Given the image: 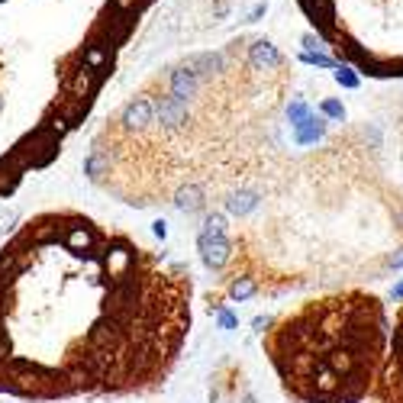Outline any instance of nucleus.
<instances>
[{
    "instance_id": "obj_1",
    "label": "nucleus",
    "mask_w": 403,
    "mask_h": 403,
    "mask_svg": "<svg viewBox=\"0 0 403 403\" xmlns=\"http://www.w3.org/2000/svg\"><path fill=\"white\" fill-rule=\"evenodd\" d=\"M191 326V271L85 210L33 213L0 245V397L155 394Z\"/></svg>"
},
{
    "instance_id": "obj_2",
    "label": "nucleus",
    "mask_w": 403,
    "mask_h": 403,
    "mask_svg": "<svg viewBox=\"0 0 403 403\" xmlns=\"http://www.w3.org/2000/svg\"><path fill=\"white\" fill-rule=\"evenodd\" d=\"M265 177V171L258 168ZM310 181L255 175L203 213L200 258L219 297L249 300L300 287H349L403 268V191L381 184L355 200L342 168Z\"/></svg>"
},
{
    "instance_id": "obj_3",
    "label": "nucleus",
    "mask_w": 403,
    "mask_h": 403,
    "mask_svg": "<svg viewBox=\"0 0 403 403\" xmlns=\"http://www.w3.org/2000/svg\"><path fill=\"white\" fill-rule=\"evenodd\" d=\"M387 339L384 300L349 284L281 310L261 336V352L294 403H361L371 400Z\"/></svg>"
},
{
    "instance_id": "obj_4",
    "label": "nucleus",
    "mask_w": 403,
    "mask_h": 403,
    "mask_svg": "<svg viewBox=\"0 0 403 403\" xmlns=\"http://www.w3.org/2000/svg\"><path fill=\"white\" fill-rule=\"evenodd\" d=\"M371 403H403V303L394 313L387 355L374 381V390H371Z\"/></svg>"
},
{
    "instance_id": "obj_5",
    "label": "nucleus",
    "mask_w": 403,
    "mask_h": 403,
    "mask_svg": "<svg viewBox=\"0 0 403 403\" xmlns=\"http://www.w3.org/2000/svg\"><path fill=\"white\" fill-rule=\"evenodd\" d=\"M245 59H249L252 68H258V71H281V65H284V55H281L277 45L268 43V39H255V43L249 45V52H245Z\"/></svg>"
},
{
    "instance_id": "obj_6",
    "label": "nucleus",
    "mask_w": 403,
    "mask_h": 403,
    "mask_svg": "<svg viewBox=\"0 0 403 403\" xmlns=\"http://www.w3.org/2000/svg\"><path fill=\"white\" fill-rule=\"evenodd\" d=\"M81 61H85L87 68H94L97 75H103L110 68V43H87L85 49H81Z\"/></svg>"
},
{
    "instance_id": "obj_7",
    "label": "nucleus",
    "mask_w": 403,
    "mask_h": 403,
    "mask_svg": "<svg viewBox=\"0 0 403 403\" xmlns=\"http://www.w3.org/2000/svg\"><path fill=\"white\" fill-rule=\"evenodd\" d=\"M303 61H310V65H319V68H332V59H329V55H323V52H307V55H303Z\"/></svg>"
},
{
    "instance_id": "obj_8",
    "label": "nucleus",
    "mask_w": 403,
    "mask_h": 403,
    "mask_svg": "<svg viewBox=\"0 0 403 403\" xmlns=\"http://www.w3.org/2000/svg\"><path fill=\"white\" fill-rule=\"evenodd\" d=\"M229 13V0H217V7H213V20H223Z\"/></svg>"
},
{
    "instance_id": "obj_9",
    "label": "nucleus",
    "mask_w": 403,
    "mask_h": 403,
    "mask_svg": "<svg viewBox=\"0 0 403 403\" xmlns=\"http://www.w3.org/2000/svg\"><path fill=\"white\" fill-rule=\"evenodd\" d=\"M303 45H307V52L323 49V39H319V36H303Z\"/></svg>"
},
{
    "instance_id": "obj_10",
    "label": "nucleus",
    "mask_w": 403,
    "mask_h": 403,
    "mask_svg": "<svg viewBox=\"0 0 403 403\" xmlns=\"http://www.w3.org/2000/svg\"><path fill=\"white\" fill-rule=\"evenodd\" d=\"M336 81H339V85H349V87H352V85H355V75L349 71V68H345V71H339V75H336Z\"/></svg>"
},
{
    "instance_id": "obj_11",
    "label": "nucleus",
    "mask_w": 403,
    "mask_h": 403,
    "mask_svg": "<svg viewBox=\"0 0 403 403\" xmlns=\"http://www.w3.org/2000/svg\"><path fill=\"white\" fill-rule=\"evenodd\" d=\"M265 10H268V3H258V7H252V13H249V23H255V20L265 17Z\"/></svg>"
},
{
    "instance_id": "obj_12",
    "label": "nucleus",
    "mask_w": 403,
    "mask_h": 403,
    "mask_svg": "<svg viewBox=\"0 0 403 403\" xmlns=\"http://www.w3.org/2000/svg\"><path fill=\"white\" fill-rule=\"evenodd\" d=\"M113 7H117V10H123V13H129V10L135 7V0H113Z\"/></svg>"
}]
</instances>
